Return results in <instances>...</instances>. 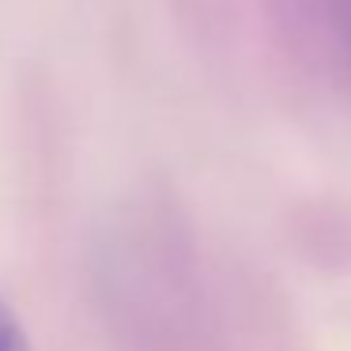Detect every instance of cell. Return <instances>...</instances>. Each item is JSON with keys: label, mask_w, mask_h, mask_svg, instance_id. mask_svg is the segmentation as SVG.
<instances>
[{"label": "cell", "mask_w": 351, "mask_h": 351, "mask_svg": "<svg viewBox=\"0 0 351 351\" xmlns=\"http://www.w3.org/2000/svg\"><path fill=\"white\" fill-rule=\"evenodd\" d=\"M189 250L159 223L106 245V306L136 351H212V306Z\"/></svg>", "instance_id": "1"}, {"label": "cell", "mask_w": 351, "mask_h": 351, "mask_svg": "<svg viewBox=\"0 0 351 351\" xmlns=\"http://www.w3.org/2000/svg\"><path fill=\"white\" fill-rule=\"evenodd\" d=\"M272 8L291 42L351 87V0H272Z\"/></svg>", "instance_id": "2"}, {"label": "cell", "mask_w": 351, "mask_h": 351, "mask_svg": "<svg viewBox=\"0 0 351 351\" xmlns=\"http://www.w3.org/2000/svg\"><path fill=\"white\" fill-rule=\"evenodd\" d=\"M0 351H31L23 321L16 317V310H12L4 298H0Z\"/></svg>", "instance_id": "3"}]
</instances>
